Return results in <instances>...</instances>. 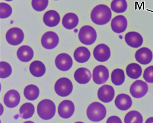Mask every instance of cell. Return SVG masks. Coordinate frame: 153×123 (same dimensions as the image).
<instances>
[{"label":"cell","mask_w":153,"mask_h":123,"mask_svg":"<svg viewBox=\"0 0 153 123\" xmlns=\"http://www.w3.org/2000/svg\"><path fill=\"white\" fill-rule=\"evenodd\" d=\"M25 97L30 100H36L39 94V90L38 87L33 85L27 86L24 91Z\"/></svg>","instance_id":"484cf974"},{"label":"cell","mask_w":153,"mask_h":123,"mask_svg":"<svg viewBox=\"0 0 153 123\" xmlns=\"http://www.w3.org/2000/svg\"><path fill=\"white\" fill-rule=\"evenodd\" d=\"M146 123H153V118H149Z\"/></svg>","instance_id":"d590c367"},{"label":"cell","mask_w":153,"mask_h":123,"mask_svg":"<svg viewBox=\"0 0 153 123\" xmlns=\"http://www.w3.org/2000/svg\"><path fill=\"white\" fill-rule=\"evenodd\" d=\"M106 113L105 107L97 102L91 104L87 110L88 118L94 122H99L103 120L105 118Z\"/></svg>","instance_id":"3957f363"},{"label":"cell","mask_w":153,"mask_h":123,"mask_svg":"<svg viewBox=\"0 0 153 123\" xmlns=\"http://www.w3.org/2000/svg\"><path fill=\"white\" fill-rule=\"evenodd\" d=\"M18 58L23 62H28L33 59L34 52L29 46L24 45L20 47L17 52Z\"/></svg>","instance_id":"44dd1931"},{"label":"cell","mask_w":153,"mask_h":123,"mask_svg":"<svg viewBox=\"0 0 153 123\" xmlns=\"http://www.w3.org/2000/svg\"><path fill=\"white\" fill-rule=\"evenodd\" d=\"M143 77L147 82L153 83V66L146 68L143 73Z\"/></svg>","instance_id":"836d02e7"},{"label":"cell","mask_w":153,"mask_h":123,"mask_svg":"<svg viewBox=\"0 0 153 123\" xmlns=\"http://www.w3.org/2000/svg\"><path fill=\"white\" fill-rule=\"evenodd\" d=\"M78 16L74 13H68L63 16L62 24L64 28L68 29H72L78 25Z\"/></svg>","instance_id":"7402d4cb"},{"label":"cell","mask_w":153,"mask_h":123,"mask_svg":"<svg viewBox=\"0 0 153 123\" xmlns=\"http://www.w3.org/2000/svg\"><path fill=\"white\" fill-rule=\"evenodd\" d=\"M97 33L93 27L85 26L81 28L79 33L80 41L86 45H91L97 39Z\"/></svg>","instance_id":"277c9868"},{"label":"cell","mask_w":153,"mask_h":123,"mask_svg":"<svg viewBox=\"0 0 153 123\" xmlns=\"http://www.w3.org/2000/svg\"><path fill=\"white\" fill-rule=\"evenodd\" d=\"M109 77V70L104 66H97L93 70V80L97 84L101 85L105 83Z\"/></svg>","instance_id":"ba28073f"},{"label":"cell","mask_w":153,"mask_h":123,"mask_svg":"<svg viewBox=\"0 0 153 123\" xmlns=\"http://www.w3.org/2000/svg\"><path fill=\"white\" fill-rule=\"evenodd\" d=\"M55 1H57V0H55Z\"/></svg>","instance_id":"74e56055"},{"label":"cell","mask_w":153,"mask_h":123,"mask_svg":"<svg viewBox=\"0 0 153 123\" xmlns=\"http://www.w3.org/2000/svg\"><path fill=\"white\" fill-rule=\"evenodd\" d=\"M73 86L71 81L67 78L59 79L55 84V90L60 96H68L72 92Z\"/></svg>","instance_id":"5b68a950"},{"label":"cell","mask_w":153,"mask_h":123,"mask_svg":"<svg viewBox=\"0 0 153 123\" xmlns=\"http://www.w3.org/2000/svg\"><path fill=\"white\" fill-rule=\"evenodd\" d=\"M91 53L89 50L85 47H80L76 48L74 53L75 60L79 63L86 62L90 58Z\"/></svg>","instance_id":"603a6c76"},{"label":"cell","mask_w":153,"mask_h":123,"mask_svg":"<svg viewBox=\"0 0 153 123\" xmlns=\"http://www.w3.org/2000/svg\"><path fill=\"white\" fill-rule=\"evenodd\" d=\"M98 98L101 101L108 103L111 101L115 96V91L112 86L104 85L101 87L98 91Z\"/></svg>","instance_id":"4fadbf2b"},{"label":"cell","mask_w":153,"mask_h":123,"mask_svg":"<svg viewBox=\"0 0 153 123\" xmlns=\"http://www.w3.org/2000/svg\"><path fill=\"white\" fill-rule=\"evenodd\" d=\"M110 50L109 47L105 44L97 45L94 48V56L95 59L100 62L107 61L110 58Z\"/></svg>","instance_id":"7c38bea8"},{"label":"cell","mask_w":153,"mask_h":123,"mask_svg":"<svg viewBox=\"0 0 153 123\" xmlns=\"http://www.w3.org/2000/svg\"><path fill=\"white\" fill-rule=\"evenodd\" d=\"M110 8L105 4H100L92 10L91 18L92 22L98 25H104L108 23L111 18Z\"/></svg>","instance_id":"6da1fadb"},{"label":"cell","mask_w":153,"mask_h":123,"mask_svg":"<svg viewBox=\"0 0 153 123\" xmlns=\"http://www.w3.org/2000/svg\"><path fill=\"white\" fill-rule=\"evenodd\" d=\"M135 58L136 60L141 64H148L152 60V52L149 48H141L136 52Z\"/></svg>","instance_id":"2e32d148"},{"label":"cell","mask_w":153,"mask_h":123,"mask_svg":"<svg viewBox=\"0 0 153 123\" xmlns=\"http://www.w3.org/2000/svg\"><path fill=\"white\" fill-rule=\"evenodd\" d=\"M75 110V106L73 102L70 100H65L60 104L58 112L61 118L68 119L73 115Z\"/></svg>","instance_id":"8fae6325"},{"label":"cell","mask_w":153,"mask_h":123,"mask_svg":"<svg viewBox=\"0 0 153 123\" xmlns=\"http://www.w3.org/2000/svg\"><path fill=\"white\" fill-rule=\"evenodd\" d=\"M49 0H32V6L34 10L40 12L45 10L48 5Z\"/></svg>","instance_id":"1f68e13d"},{"label":"cell","mask_w":153,"mask_h":123,"mask_svg":"<svg viewBox=\"0 0 153 123\" xmlns=\"http://www.w3.org/2000/svg\"><path fill=\"white\" fill-rule=\"evenodd\" d=\"M29 70L31 74L36 77L43 76L46 71V68L44 64L42 62L35 61L30 64Z\"/></svg>","instance_id":"cb8c5ba5"},{"label":"cell","mask_w":153,"mask_h":123,"mask_svg":"<svg viewBox=\"0 0 153 123\" xmlns=\"http://www.w3.org/2000/svg\"><path fill=\"white\" fill-rule=\"evenodd\" d=\"M20 116L24 119L31 118L35 113V107L30 103H26L22 105L20 108Z\"/></svg>","instance_id":"4316f807"},{"label":"cell","mask_w":153,"mask_h":123,"mask_svg":"<svg viewBox=\"0 0 153 123\" xmlns=\"http://www.w3.org/2000/svg\"><path fill=\"white\" fill-rule=\"evenodd\" d=\"M126 70L127 75L132 79H138L142 73L140 66L136 63H131L128 65Z\"/></svg>","instance_id":"d4e9b609"},{"label":"cell","mask_w":153,"mask_h":123,"mask_svg":"<svg viewBox=\"0 0 153 123\" xmlns=\"http://www.w3.org/2000/svg\"><path fill=\"white\" fill-rule=\"evenodd\" d=\"M0 65H1V73H0L1 78L5 79L11 75L12 69L11 66L9 63L5 62H1Z\"/></svg>","instance_id":"4dcf8cb0"},{"label":"cell","mask_w":153,"mask_h":123,"mask_svg":"<svg viewBox=\"0 0 153 123\" xmlns=\"http://www.w3.org/2000/svg\"><path fill=\"white\" fill-rule=\"evenodd\" d=\"M56 67L62 71H67L71 68L73 60L69 54L62 53L57 56L55 60Z\"/></svg>","instance_id":"30bf717a"},{"label":"cell","mask_w":153,"mask_h":123,"mask_svg":"<svg viewBox=\"0 0 153 123\" xmlns=\"http://www.w3.org/2000/svg\"><path fill=\"white\" fill-rule=\"evenodd\" d=\"M0 17L1 19L7 18L11 15L12 13V9L9 4L5 3H0Z\"/></svg>","instance_id":"d6a6232c"},{"label":"cell","mask_w":153,"mask_h":123,"mask_svg":"<svg viewBox=\"0 0 153 123\" xmlns=\"http://www.w3.org/2000/svg\"><path fill=\"white\" fill-rule=\"evenodd\" d=\"M41 42L42 46L45 49H53L58 45L59 38L55 32H48L42 36Z\"/></svg>","instance_id":"9c48e42d"},{"label":"cell","mask_w":153,"mask_h":123,"mask_svg":"<svg viewBox=\"0 0 153 123\" xmlns=\"http://www.w3.org/2000/svg\"><path fill=\"white\" fill-rule=\"evenodd\" d=\"M20 100L19 93L15 90L8 91L4 98V104L7 107L10 108L16 107L19 104Z\"/></svg>","instance_id":"5bb4252c"},{"label":"cell","mask_w":153,"mask_h":123,"mask_svg":"<svg viewBox=\"0 0 153 123\" xmlns=\"http://www.w3.org/2000/svg\"><path fill=\"white\" fill-rule=\"evenodd\" d=\"M56 106L53 102L49 99H44L40 102L37 106L39 116L44 120H49L55 116Z\"/></svg>","instance_id":"7a4b0ae2"},{"label":"cell","mask_w":153,"mask_h":123,"mask_svg":"<svg viewBox=\"0 0 153 123\" xmlns=\"http://www.w3.org/2000/svg\"><path fill=\"white\" fill-rule=\"evenodd\" d=\"M6 38L7 42L11 45H19L24 40V33L20 28H12L7 32Z\"/></svg>","instance_id":"8992f818"},{"label":"cell","mask_w":153,"mask_h":123,"mask_svg":"<svg viewBox=\"0 0 153 123\" xmlns=\"http://www.w3.org/2000/svg\"><path fill=\"white\" fill-rule=\"evenodd\" d=\"M74 76L75 80L79 83L85 84L90 81L91 74L90 70L87 68H80L75 72Z\"/></svg>","instance_id":"ffe728a7"},{"label":"cell","mask_w":153,"mask_h":123,"mask_svg":"<svg viewBox=\"0 0 153 123\" xmlns=\"http://www.w3.org/2000/svg\"><path fill=\"white\" fill-rule=\"evenodd\" d=\"M111 7L113 11L120 14L127 10L128 4L126 0H114L111 2Z\"/></svg>","instance_id":"f546056e"},{"label":"cell","mask_w":153,"mask_h":123,"mask_svg":"<svg viewBox=\"0 0 153 123\" xmlns=\"http://www.w3.org/2000/svg\"><path fill=\"white\" fill-rule=\"evenodd\" d=\"M143 117L139 112L136 111H132L128 112L125 117L126 123L143 122Z\"/></svg>","instance_id":"f1b7e54d"},{"label":"cell","mask_w":153,"mask_h":123,"mask_svg":"<svg viewBox=\"0 0 153 123\" xmlns=\"http://www.w3.org/2000/svg\"><path fill=\"white\" fill-rule=\"evenodd\" d=\"M6 1H7V2H11V1H13V0H5Z\"/></svg>","instance_id":"8d00e7d4"},{"label":"cell","mask_w":153,"mask_h":123,"mask_svg":"<svg viewBox=\"0 0 153 123\" xmlns=\"http://www.w3.org/2000/svg\"><path fill=\"white\" fill-rule=\"evenodd\" d=\"M148 90L147 84L141 80H136L131 85L130 88L131 94L136 98H140L144 96Z\"/></svg>","instance_id":"52a82bcc"},{"label":"cell","mask_w":153,"mask_h":123,"mask_svg":"<svg viewBox=\"0 0 153 123\" xmlns=\"http://www.w3.org/2000/svg\"><path fill=\"white\" fill-rule=\"evenodd\" d=\"M115 104L119 110L126 111L131 107L132 101L129 95L125 94H121L116 97Z\"/></svg>","instance_id":"ac0fdd59"},{"label":"cell","mask_w":153,"mask_h":123,"mask_svg":"<svg viewBox=\"0 0 153 123\" xmlns=\"http://www.w3.org/2000/svg\"><path fill=\"white\" fill-rule=\"evenodd\" d=\"M111 25L113 31L117 34H120L125 31L128 26V22L124 16L120 15L112 20Z\"/></svg>","instance_id":"9a60e30c"},{"label":"cell","mask_w":153,"mask_h":123,"mask_svg":"<svg viewBox=\"0 0 153 123\" xmlns=\"http://www.w3.org/2000/svg\"><path fill=\"white\" fill-rule=\"evenodd\" d=\"M60 21L59 14L54 10L47 11L43 16V22L45 24L49 27H54L58 25Z\"/></svg>","instance_id":"d6986e66"},{"label":"cell","mask_w":153,"mask_h":123,"mask_svg":"<svg viewBox=\"0 0 153 123\" xmlns=\"http://www.w3.org/2000/svg\"><path fill=\"white\" fill-rule=\"evenodd\" d=\"M107 123H122V122L119 117L116 116H113L108 118Z\"/></svg>","instance_id":"e575fe53"},{"label":"cell","mask_w":153,"mask_h":123,"mask_svg":"<svg viewBox=\"0 0 153 123\" xmlns=\"http://www.w3.org/2000/svg\"><path fill=\"white\" fill-rule=\"evenodd\" d=\"M111 79L114 84L116 86L122 85L125 79L124 72L123 70L119 68L114 70L111 73Z\"/></svg>","instance_id":"83f0119b"},{"label":"cell","mask_w":153,"mask_h":123,"mask_svg":"<svg viewBox=\"0 0 153 123\" xmlns=\"http://www.w3.org/2000/svg\"><path fill=\"white\" fill-rule=\"evenodd\" d=\"M126 43L132 48H137L142 45L143 42L142 35L136 32H129L125 37Z\"/></svg>","instance_id":"e0dca14e"}]
</instances>
